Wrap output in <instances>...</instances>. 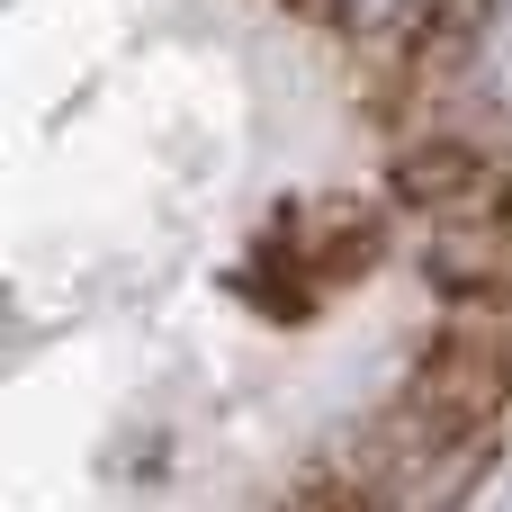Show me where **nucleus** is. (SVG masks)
Segmentation results:
<instances>
[{
    "instance_id": "1",
    "label": "nucleus",
    "mask_w": 512,
    "mask_h": 512,
    "mask_svg": "<svg viewBox=\"0 0 512 512\" xmlns=\"http://www.w3.org/2000/svg\"><path fill=\"white\" fill-rule=\"evenodd\" d=\"M387 234H396L387 198H297L270 216L261 252L243 261V297L261 315H315L387 252Z\"/></svg>"
},
{
    "instance_id": "2",
    "label": "nucleus",
    "mask_w": 512,
    "mask_h": 512,
    "mask_svg": "<svg viewBox=\"0 0 512 512\" xmlns=\"http://www.w3.org/2000/svg\"><path fill=\"white\" fill-rule=\"evenodd\" d=\"M387 207L414 234H450V225H512V171L459 126L405 135L396 171H387Z\"/></svg>"
},
{
    "instance_id": "3",
    "label": "nucleus",
    "mask_w": 512,
    "mask_h": 512,
    "mask_svg": "<svg viewBox=\"0 0 512 512\" xmlns=\"http://www.w3.org/2000/svg\"><path fill=\"white\" fill-rule=\"evenodd\" d=\"M288 9L315 18V27H342L360 45H378L396 72H423L432 90H441L450 63H468L477 18H486V0H288Z\"/></svg>"
},
{
    "instance_id": "4",
    "label": "nucleus",
    "mask_w": 512,
    "mask_h": 512,
    "mask_svg": "<svg viewBox=\"0 0 512 512\" xmlns=\"http://www.w3.org/2000/svg\"><path fill=\"white\" fill-rule=\"evenodd\" d=\"M414 270H423L450 306H512V225L414 234Z\"/></svg>"
},
{
    "instance_id": "5",
    "label": "nucleus",
    "mask_w": 512,
    "mask_h": 512,
    "mask_svg": "<svg viewBox=\"0 0 512 512\" xmlns=\"http://www.w3.org/2000/svg\"><path fill=\"white\" fill-rule=\"evenodd\" d=\"M279 512H387V495L369 486V468L360 459H324V468H306L297 477V495Z\"/></svg>"
}]
</instances>
